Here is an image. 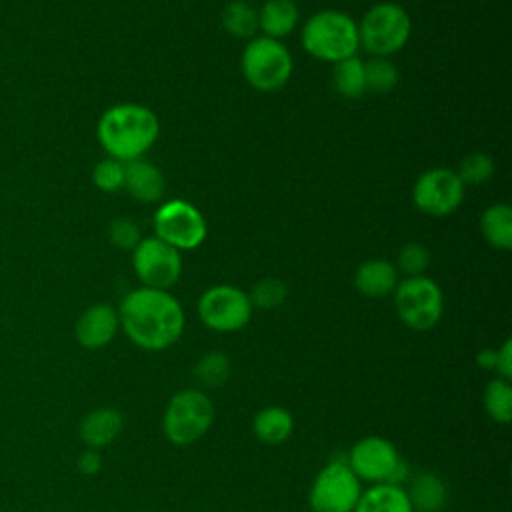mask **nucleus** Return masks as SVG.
I'll return each mask as SVG.
<instances>
[{
	"mask_svg": "<svg viewBox=\"0 0 512 512\" xmlns=\"http://www.w3.org/2000/svg\"><path fill=\"white\" fill-rule=\"evenodd\" d=\"M164 176L158 166L152 162L138 158L132 162H124V188L134 200L150 204L164 196Z\"/></svg>",
	"mask_w": 512,
	"mask_h": 512,
	"instance_id": "dca6fc26",
	"label": "nucleus"
},
{
	"mask_svg": "<svg viewBox=\"0 0 512 512\" xmlns=\"http://www.w3.org/2000/svg\"><path fill=\"white\" fill-rule=\"evenodd\" d=\"M252 432L262 444L278 446L292 436L294 416L284 406H266L254 414Z\"/></svg>",
	"mask_w": 512,
	"mask_h": 512,
	"instance_id": "a211bd4d",
	"label": "nucleus"
},
{
	"mask_svg": "<svg viewBox=\"0 0 512 512\" xmlns=\"http://www.w3.org/2000/svg\"><path fill=\"white\" fill-rule=\"evenodd\" d=\"M300 20V10L294 0H266L258 8V30L264 36L280 40L288 36Z\"/></svg>",
	"mask_w": 512,
	"mask_h": 512,
	"instance_id": "aec40b11",
	"label": "nucleus"
},
{
	"mask_svg": "<svg viewBox=\"0 0 512 512\" xmlns=\"http://www.w3.org/2000/svg\"><path fill=\"white\" fill-rule=\"evenodd\" d=\"M302 46L304 50L322 62H340L356 56L358 24L340 10H320L312 14L302 26Z\"/></svg>",
	"mask_w": 512,
	"mask_h": 512,
	"instance_id": "7ed1b4c3",
	"label": "nucleus"
},
{
	"mask_svg": "<svg viewBox=\"0 0 512 512\" xmlns=\"http://www.w3.org/2000/svg\"><path fill=\"white\" fill-rule=\"evenodd\" d=\"M346 464L368 484H400L408 478V464L400 456L396 444L380 434L362 436L352 444Z\"/></svg>",
	"mask_w": 512,
	"mask_h": 512,
	"instance_id": "423d86ee",
	"label": "nucleus"
},
{
	"mask_svg": "<svg viewBox=\"0 0 512 512\" xmlns=\"http://www.w3.org/2000/svg\"><path fill=\"white\" fill-rule=\"evenodd\" d=\"M230 374H232V362L220 350L202 354L192 368V376L202 390H206V388L212 390V388L224 386L228 382Z\"/></svg>",
	"mask_w": 512,
	"mask_h": 512,
	"instance_id": "5701e85b",
	"label": "nucleus"
},
{
	"mask_svg": "<svg viewBox=\"0 0 512 512\" xmlns=\"http://www.w3.org/2000/svg\"><path fill=\"white\" fill-rule=\"evenodd\" d=\"M354 288L366 296V298H384L390 296L400 278H398V270L392 262L384 260V258H370L364 260L356 272H354Z\"/></svg>",
	"mask_w": 512,
	"mask_h": 512,
	"instance_id": "f3484780",
	"label": "nucleus"
},
{
	"mask_svg": "<svg viewBox=\"0 0 512 512\" xmlns=\"http://www.w3.org/2000/svg\"><path fill=\"white\" fill-rule=\"evenodd\" d=\"M480 232L492 248L508 252L512 248V208L502 202L490 204L480 216Z\"/></svg>",
	"mask_w": 512,
	"mask_h": 512,
	"instance_id": "4be33fe9",
	"label": "nucleus"
},
{
	"mask_svg": "<svg viewBox=\"0 0 512 512\" xmlns=\"http://www.w3.org/2000/svg\"><path fill=\"white\" fill-rule=\"evenodd\" d=\"M154 236L178 252L194 250L206 240L208 224L196 206L176 198L158 206L154 214Z\"/></svg>",
	"mask_w": 512,
	"mask_h": 512,
	"instance_id": "9b49d317",
	"label": "nucleus"
},
{
	"mask_svg": "<svg viewBox=\"0 0 512 512\" xmlns=\"http://www.w3.org/2000/svg\"><path fill=\"white\" fill-rule=\"evenodd\" d=\"M216 418V408L202 388H182L170 396L162 414V432L174 446H190L204 438Z\"/></svg>",
	"mask_w": 512,
	"mask_h": 512,
	"instance_id": "20e7f679",
	"label": "nucleus"
},
{
	"mask_svg": "<svg viewBox=\"0 0 512 512\" xmlns=\"http://www.w3.org/2000/svg\"><path fill=\"white\" fill-rule=\"evenodd\" d=\"M240 68L246 82L258 92H276L286 86L292 76V56L288 48L274 38L254 36L248 40Z\"/></svg>",
	"mask_w": 512,
	"mask_h": 512,
	"instance_id": "0eeeda50",
	"label": "nucleus"
},
{
	"mask_svg": "<svg viewBox=\"0 0 512 512\" xmlns=\"http://www.w3.org/2000/svg\"><path fill=\"white\" fill-rule=\"evenodd\" d=\"M364 78H366V92L388 94L396 88L400 80V72L390 58L372 56L364 62Z\"/></svg>",
	"mask_w": 512,
	"mask_h": 512,
	"instance_id": "bb28decb",
	"label": "nucleus"
},
{
	"mask_svg": "<svg viewBox=\"0 0 512 512\" xmlns=\"http://www.w3.org/2000/svg\"><path fill=\"white\" fill-rule=\"evenodd\" d=\"M108 240L122 252H132L142 240L138 224L128 216H118L108 224Z\"/></svg>",
	"mask_w": 512,
	"mask_h": 512,
	"instance_id": "2f4dec72",
	"label": "nucleus"
},
{
	"mask_svg": "<svg viewBox=\"0 0 512 512\" xmlns=\"http://www.w3.org/2000/svg\"><path fill=\"white\" fill-rule=\"evenodd\" d=\"M494 372L498 378L512 380V340L506 338L496 348V360H494Z\"/></svg>",
	"mask_w": 512,
	"mask_h": 512,
	"instance_id": "473e14b6",
	"label": "nucleus"
},
{
	"mask_svg": "<svg viewBox=\"0 0 512 512\" xmlns=\"http://www.w3.org/2000/svg\"><path fill=\"white\" fill-rule=\"evenodd\" d=\"M464 186H476L484 184L494 176V162L484 152H470L464 156L458 164V170H454Z\"/></svg>",
	"mask_w": 512,
	"mask_h": 512,
	"instance_id": "c85d7f7f",
	"label": "nucleus"
},
{
	"mask_svg": "<svg viewBox=\"0 0 512 512\" xmlns=\"http://www.w3.org/2000/svg\"><path fill=\"white\" fill-rule=\"evenodd\" d=\"M248 298L254 308L258 310H276L280 308L288 298V286L280 278H262L258 280L252 290L248 292Z\"/></svg>",
	"mask_w": 512,
	"mask_h": 512,
	"instance_id": "cd10ccee",
	"label": "nucleus"
},
{
	"mask_svg": "<svg viewBox=\"0 0 512 512\" xmlns=\"http://www.w3.org/2000/svg\"><path fill=\"white\" fill-rule=\"evenodd\" d=\"M120 330L118 310L108 302L90 304L74 324V338L86 350L108 346Z\"/></svg>",
	"mask_w": 512,
	"mask_h": 512,
	"instance_id": "4468645a",
	"label": "nucleus"
},
{
	"mask_svg": "<svg viewBox=\"0 0 512 512\" xmlns=\"http://www.w3.org/2000/svg\"><path fill=\"white\" fill-rule=\"evenodd\" d=\"M124 428V416L120 410L100 406L84 414L78 426V436L86 448L102 450L112 444Z\"/></svg>",
	"mask_w": 512,
	"mask_h": 512,
	"instance_id": "2eb2a0df",
	"label": "nucleus"
},
{
	"mask_svg": "<svg viewBox=\"0 0 512 512\" xmlns=\"http://www.w3.org/2000/svg\"><path fill=\"white\" fill-rule=\"evenodd\" d=\"M494 360H496V348H484V350H478L476 354V364L484 370H494Z\"/></svg>",
	"mask_w": 512,
	"mask_h": 512,
	"instance_id": "f704fd0d",
	"label": "nucleus"
},
{
	"mask_svg": "<svg viewBox=\"0 0 512 512\" xmlns=\"http://www.w3.org/2000/svg\"><path fill=\"white\" fill-rule=\"evenodd\" d=\"M116 310L120 330L144 352H162L174 346L186 326L184 308L170 290L134 288Z\"/></svg>",
	"mask_w": 512,
	"mask_h": 512,
	"instance_id": "f257e3e1",
	"label": "nucleus"
},
{
	"mask_svg": "<svg viewBox=\"0 0 512 512\" xmlns=\"http://www.w3.org/2000/svg\"><path fill=\"white\" fill-rule=\"evenodd\" d=\"M484 410L496 424H510L512 422V384L510 380L494 376L488 380L482 392Z\"/></svg>",
	"mask_w": 512,
	"mask_h": 512,
	"instance_id": "a878e982",
	"label": "nucleus"
},
{
	"mask_svg": "<svg viewBox=\"0 0 512 512\" xmlns=\"http://www.w3.org/2000/svg\"><path fill=\"white\" fill-rule=\"evenodd\" d=\"M76 468L84 476L98 474L102 470V454H100V450L86 448L84 452H80V456L76 458Z\"/></svg>",
	"mask_w": 512,
	"mask_h": 512,
	"instance_id": "72a5a7b5",
	"label": "nucleus"
},
{
	"mask_svg": "<svg viewBox=\"0 0 512 512\" xmlns=\"http://www.w3.org/2000/svg\"><path fill=\"white\" fill-rule=\"evenodd\" d=\"M196 312L208 330L230 334L242 330L252 320L254 306L248 292L238 286L216 284L200 294Z\"/></svg>",
	"mask_w": 512,
	"mask_h": 512,
	"instance_id": "1a4fd4ad",
	"label": "nucleus"
},
{
	"mask_svg": "<svg viewBox=\"0 0 512 512\" xmlns=\"http://www.w3.org/2000/svg\"><path fill=\"white\" fill-rule=\"evenodd\" d=\"M222 26L234 38L252 40L258 32V10L246 0H232L222 10Z\"/></svg>",
	"mask_w": 512,
	"mask_h": 512,
	"instance_id": "393cba45",
	"label": "nucleus"
},
{
	"mask_svg": "<svg viewBox=\"0 0 512 512\" xmlns=\"http://www.w3.org/2000/svg\"><path fill=\"white\" fill-rule=\"evenodd\" d=\"M160 134L158 116L142 104L120 102L102 112L96 124V138L102 150L120 162L144 156Z\"/></svg>",
	"mask_w": 512,
	"mask_h": 512,
	"instance_id": "f03ea898",
	"label": "nucleus"
},
{
	"mask_svg": "<svg viewBox=\"0 0 512 512\" xmlns=\"http://www.w3.org/2000/svg\"><path fill=\"white\" fill-rule=\"evenodd\" d=\"M358 24V42L370 56L388 58L400 52L412 32V20L404 6L378 2L370 6Z\"/></svg>",
	"mask_w": 512,
	"mask_h": 512,
	"instance_id": "39448f33",
	"label": "nucleus"
},
{
	"mask_svg": "<svg viewBox=\"0 0 512 512\" xmlns=\"http://www.w3.org/2000/svg\"><path fill=\"white\" fill-rule=\"evenodd\" d=\"M132 268L142 286L170 290L182 276V254L156 236L142 238L132 250Z\"/></svg>",
	"mask_w": 512,
	"mask_h": 512,
	"instance_id": "f8f14e48",
	"label": "nucleus"
},
{
	"mask_svg": "<svg viewBox=\"0 0 512 512\" xmlns=\"http://www.w3.org/2000/svg\"><path fill=\"white\" fill-rule=\"evenodd\" d=\"M430 264V252L424 244L420 242H408L400 248L398 258H396V270L410 276H424L426 268Z\"/></svg>",
	"mask_w": 512,
	"mask_h": 512,
	"instance_id": "7c9ffc66",
	"label": "nucleus"
},
{
	"mask_svg": "<svg viewBox=\"0 0 512 512\" xmlns=\"http://www.w3.org/2000/svg\"><path fill=\"white\" fill-rule=\"evenodd\" d=\"M392 296L400 322L410 330H432L444 314L442 288L428 276H410L400 280Z\"/></svg>",
	"mask_w": 512,
	"mask_h": 512,
	"instance_id": "6e6552de",
	"label": "nucleus"
},
{
	"mask_svg": "<svg viewBox=\"0 0 512 512\" xmlns=\"http://www.w3.org/2000/svg\"><path fill=\"white\" fill-rule=\"evenodd\" d=\"M92 182L102 192H118L124 188V162L116 158H102L92 168Z\"/></svg>",
	"mask_w": 512,
	"mask_h": 512,
	"instance_id": "c756f323",
	"label": "nucleus"
},
{
	"mask_svg": "<svg viewBox=\"0 0 512 512\" xmlns=\"http://www.w3.org/2000/svg\"><path fill=\"white\" fill-rule=\"evenodd\" d=\"M414 512H442L448 502V488L434 472H420L406 488Z\"/></svg>",
	"mask_w": 512,
	"mask_h": 512,
	"instance_id": "412c9836",
	"label": "nucleus"
},
{
	"mask_svg": "<svg viewBox=\"0 0 512 512\" xmlns=\"http://www.w3.org/2000/svg\"><path fill=\"white\" fill-rule=\"evenodd\" d=\"M332 84H334V90L348 100L364 96L366 94L364 60L358 56H350L346 60L336 62L332 72Z\"/></svg>",
	"mask_w": 512,
	"mask_h": 512,
	"instance_id": "b1692460",
	"label": "nucleus"
},
{
	"mask_svg": "<svg viewBox=\"0 0 512 512\" xmlns=\"http://www.w3.org/2000/svg\"><path fill=\"white\" fill-rule=\"evenodd\" d=\"M464 188L454 170L442 166L430 168L414 182L412 202L422 214L444 218L458 210L464 200Z\"/></svg>",
	"mask_w": 512,
	"mask_h": 512,
	"instance_id": "ddd939ff",
	"label": "nucleus"
},
{
	"mask_svg": "<svg viewBox=\"0 0 512 512\" xmlns=\"http://www.w3.org/2000/svg\"><path fill=\"white\" fill-rule=\"evenodd\" d=\"M360 494L362 482L346 460H330L314 476L308 504L312 512H354Z\"/></svg>",
	"mask_w": 512,
	"mask_h": 512,
	"instance_id": "9d476101",
	"label": "nucleus"
},
{
	"mask_svg": "<svg viewBox=\"0 0 512 512\" xmlns=\"http://www.w3.org/2000/svg\"><path fill=\"white\" fill-rule=\"evenodd\" d=\"M354 512H414L406 488L400 484H368Z\"/></svg>",
	"mask_w": 512,
	"mask_h": 512,
	"instance_id": "6ab92c4d",
	"label": "nucleus"
}]
</instances>
